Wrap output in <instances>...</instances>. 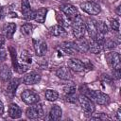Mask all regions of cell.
<instances>
[{
  "instance_id": "28",
  "label": "cell",
  "mask_w": 121,
  "mask_h": 121,
  "mask_svg": "<svg viewBox=\"0 0 121 121\" xmlns=\"http://www.w3.org/2000/svg\"><path fill=\"white\" fill-rule=\"evenodd\" d=\"M21 9H22L23 17L26 16L32 10L30 9V4H29L28 0H22V2H21Z\"/></svg>"
},
{
  "instance_id": "8",
  "label": "cell",
  "mask_w": 121,
  "mask_h": 121,
  "mask_svg": "<svg viewBox=\"0 0 121 121\" xmlns=\"http://www.w3.org/2000/svg\"><path fill=\"white\" fill-rule=\"evenodd\" d=\"M33 47L37 56H43L47 51V44L43 40H33Z\"/></svg>"
},
{
  "instance_id": "20",
  "label": "cell",
  "mask_w": 121,
  "mask_h": 121,
  "mask_svg": "<svg viewBox=\"0 0 121 121\" xmlns=\"http://www.w3.org/2000/svg\"><path fill=\"white\" fill-rule=\"evenodd\" d=\"M11 78V71L8 64H2L0 66V78L3 81H8Z\"/></svg>"
},
{
  "instance_id": "35",
  "label": "cell",
  "mask_w": 121,
  "mask_h": 121,
  "mask_svg": "<svg viewBox=\"0 0 121 121\" xmlns=\"http://www.w3.org/2000/svg\"><path fill=\"white\" fill-rule=\"evenodd\" d=\"M91 119H95V120H106V119H110V117L109 116H107L106 114H104V113H99V114H97V115H95V116H93V117H91Z\"/></svg>"
},
{
  "instance_id": "32",
  "label": "cell",
  "mask_w": 121,
  "mask_h": 121,
  "mask_svg": "<svg viewBox=\"0 0 121 121\" xmlns=\"http://www.w3.org/2000/svg\"><path fill=\"white\" fill-rule=\"evenodd\" d=\"M116 46V43L113 40H104L103 41V49H113Z\"/></svg>"
},
{
  "instance_id": "21",
  "label": "cell",
  "mask_w": 121,
  "mask_h": 121,
  "mask_svg": "<svg viewBox=\"0 0 121 121\" xmlns=\"http://www.w3.org/2000/svg\"><path fill=\"white\" fill-rule=\"evenodd\" d=\"M75 43V45H76V48L78 50V52H87L88 51V42L81 38V39H77Z\"/></svg>"
},
{
  "instance_id": "27",
  "label": "cell",
  "mask_w": 121,
  "mask_h": 121,
  "mask_svg": "<svg viewBox=\"0 0 121 121\" xmlns=\"http://www.w3.org/2000/svg\"><path fill=\"white\" fill-rule=\"evenodd\" d=\"M20 60L22 61V63H25V64L28 65V64H30L32 62V58H31L30 54L27 51L24 50L20 54Z\"/></svg>"
},
{
  "instance_id": "38",
  "label": "cell",
  "mask_w": 121,
  "mask_h": 121,
  "mask_svg": "<svg viewBox=\"0 0 121 121\" xmlns=\"http://www.w3.org/2000/svg\"><path fill=\"white\" fill-rule=\"evenodd\" d=\"M4 113V105H3V102L0 100V116Z\"/></svg>"
},
{
  "instance_id": "2",
  "label": "cell",
  "mask_w": 121,
  "mask_h": 121,
  "mask_svg": "<svg viewBox=\"0 0 121 121\" xmlns=\"http://www.w3.org/2000/svg\"><path fill=\"white\" fill-rule=\"evenodd\" d=\"M85 27H86V31L88 32V34L92 40H96L99 42H103L105 40L104 35L100 34L96 29L95 20H88L87 23L85 24Z\"/></svg>"
},
{
  "instance_id": "3",
  "label": "cell",
  "mask_w": 121,
  "mask_h": 121,
  "mask_svg": "<svg viewBox=\"0 0 121 121\" xmlns=\"http://www.w3.org/2000/svg\"><path fill=\"white\" fill-rule=\"evenodd\" d=\"M78 100L80 104V107L81 109L87 113V114H91L95 112V104L93 102V100H91L90 98H88L86 95H79L78 97Z\"/></svg>"
},
{
  "instance_id": "41",
  "label": "cell",
  "mask_w": 121,
  "mask_h": 121,
  "mask_svg": "<svg viewBox=\"0 0 121 121\" xmlns=\"http://www.w3.org/2000/svg\"><path fill=\"white\" fill-rule=\"evenodd\" d=\"M116 13H117L118 15H120V7L117 8V9H116Z\"/></svg>"
},
{
  "instance_id": "12",
  "label": "cell",
  "mask_w": 121,
  "mask_h": 121,
  "mask_svg": "<svg viewBox=\"0 0 121 121\" xmlns=\"http://www.w3.org/2000/svg\"><path fill=\"white\" fill-rule=\"evenodd\" d=\"M41 80V76L40 74H38L37 72H30L28 74H26L24 78H23V82L26 85H32V84H36Z\"/></svg>"
},
{
  "instance_id": "36",
  "label": "cell",
  "mask_w": 121,
  "mask_h": 121,
  "mask_svg": "<svg viewBox=\"0 0 121 121\" xmlns=\"http://www.w3.org/2000/svg\"><path fill=\"white\" fill-rule=\"evenodd\" d=\"M7 58V55H6V52L4 50H0V61L2 60H5Z\"/></svg>"
},
{
  "instance_id": "33",
  "label": "cell",
  "mask_w": 121,
  "mask_h": 121,
  "mask_svg": "<svg viewBox=\"0 0 121 121\" xmlns=\"http://www.w3.org/2000/svg\"><path fill=\"white\" fill-rule=\"evenodd\" d=\"M111 28L115 31H119V20L118 19H112L111 20Z\"/></svg>"
},
{
  "instance_id": "10",
  "label": "cell",
  "mask_w": 121,
  "mask_h": 121,
  "mask_svg": "<svg viewBox=\"0 0 121 121\" xmlns=\"http://www.w3.org/2000/svg\"><path fill=\"white\" fill-rule=\"evenodd\" d=\"M67 65L69 67V69L75 71V72H81L85 69V64L78 59H70L67 61Z\"/></svg>"
},
{
  "instance_id": "30",
  "label": "cell",
  "mask_w": 121,
  "mask_h": 121,
  "mask_svg": "<svg viewBox=\"0 0 121 121\" xmlns=\"http://www.w3.org/2000/svg\"><path fill=\"white\" fill-rule=\"evenodd\" d=\"M63 93L65 95H70L76 93V85L73 82H70L63 86Z\"/></svg>"
},
{
  "instance_id": "17",
  "label": "cell",
  "mask_w": 121,
  "mask_h": 121,
  "mask_svg": "<svg viewBox=\"0 0 121 121\" xmlns=\"http://www.w3.org/2000/svg\"><path fill=\"white\" fill-rule=\"evenodd\" d=\"M60 49L67 55H73L78 52L74 42H65L60 45Z\"/></svg>"
},
{
  "instance_id": "19",
  "label": "cell",
  "mask_w": 121,
  "mask_h": 121,
  "mask_svg": "<svg viewBox=\"0 0 121 121\" xmlns=\"http://www.w3.org/2000/svg\"><path fill=\"white\" fill-rule=\"evenodd\" d=\"M61 115H62V110H61V108L59 105H54L51 108V110H50V113H49L50 119L51 120H54V121H57V120H59V119L61 118Z\"/></svg>"
},
{
  "instance_id": "39",
  "label": "cell",
  "mask_w": 121,
  "mask_h": 121,
  "mask_svg": "<svg viewBox=\"0 0 121 121\" xmlns=\"http://www.w3.org/2000/svg\"><path fill=\"white\" fill-rule=\"evenodd\" d=\"M116 117H117V119H118V120H120V119H121V113H120V109H118V111H117V112H116Z\"/></svg>"
},
{
  "instance_id": "6",
  "label": "cell",
  "mask_w": 121,
  "mask_h": 121,
  "mask_svg": "<svg viewBox=\"0 0 121 121\" xmlns=\"http://www.w3.org/2000/svg\"><path fill=\"white\" fill-rule=\"evenodd\" d=\"M26 114L30 119H37L43 115V106L41 104H38V102H37V103L33 104V106H30L26 109Z\"/></svg>"
},
{
  "instance_id": "5",
  "label": "cell",
  "mask_w": 121,
  "mask_h": 121,
  "mask_svg": "<svg viewBox=\"0 0 121 121\" xmlns=\"http://www.w3.org/2000/svg\"><path fill=\"white\" fill-rule=\"evenodd\" d=\"M80 9L84 12H86L90 15H96L101 11L100 6L98 4H96L95 2H93V1H87V2L81 3Z\"/></svg>"
},
{
  "instance_id": "26",
  "label": "cell",
  "mask_w": 121,
  "mask_h": 121,
  "mask_svg": "<svg viewBox=\"0 0 121 121\" xmlns=\"http://www.w3.org/2000/svg\"><path fill=\"white\" fill-rule=\"evenodd\" d=\"M95 26H96L97 31H98L100 34H102V35L106 34V33L109 31L108 26H107L106 23L103 22V21H96V20H95Z\"/></svg>"
},
{
  "instance_id": "4",
  "label": "cell",
  "mask_w": 121,
  "mask_h": 121,
  "mask_svg": "<svg viewBox=\"0 0 121 121\" xmlns=\"http://www.w3.org/2000/svg\"><path fill=\"white\" fill-rule=\"evenodd\" d=\"M106 60L108 64L113 69V70H120L121 68V60H120V55L117 52H109L106 54Z\"/></svg>"
},
{
  "instance_id": "31",
  "label": "cell",
  "mask_w": 121,
  "mask_h": 121,
  "mask_svg": "<svg viewBox=\"0 0 121 121\" xmlns=\"http://www.w3.org/2000/svg\"><path fill=\"white\" fill-rule=\"evenodd\" d=\"M13 67L16 70V72H18L20 74H23V73H25V72H26L28 70V65L25 64V63H18V62H16L13 65Z\"/></svg>"
},
{
  "instance_id": "23",
  "label": "cell",
  "mask_w": 121,
  "mask_h": 121,
  "mask_svg": "<svg viewBox=\"0 0 121 121\" xmlns=\"http://www.w3.org/2000/svg\"><path fill=\"white\" fill-rule=\"evenodd\" d=\"M50 33L53 36L56 37H60V36H63L66 34V30L63 26H61L60 25H55L50 28Z\"/></svg>"
},
{
  "instance_id": "1",
  "label": "cell",
  "mask_w": 121,
  "mask_h": 121,
  "mask_svg": "<svg viewBox=\"0 0 121 121\" xmlns=\"http://www.w3.org/2000/svg\"><path fill=\"white\" fill-rule=\"evenodd\" d=\"M72 26H73V35L76 39H81L84 37L86 33L85 24L80 18V16H77L72 20Z\"/></svg>"
},
{
  "instance_id": "37",
  "label": "cell",
  "mask_w": 121,
  "mask_h": 121,
  "mask_svg": "<svg viewBox=\"0 0 121 121\" xmlns=\"http://www.w3.org/2000/svg\"><path fill=\"white\" fill-rule=\"evenodd\" d=\"M4 43H5V37L3 35H0V48L4 45Z\"/></svg>"
},
{
  "instance_id": "42",
  "label": "cell",
  "mask_w": 121,
  "mask_h": 121,
  "mask_svg": "<svg viewBox=\"0 0 121 121\" xmlns=\"http://www.w3.org/2000/svg\"><path fill=\"white\" fill-rule=\"evenodd\" d=\"M16 13H10V17H16Z\"/></svg>"
},
{
  "instance_id": "11",
  "label": "cell",
  "mask_w": 121,
  "mask_h": 121,
  "mask_svg": "<svg viewBox=\"0 0 121 121\" xmlns=\"http://www.w3.org/2000/svg\"><path fill=\"white\" fill-rule=\"evenodd\" d=\"M93 100H95L99 105H108L110 103V96L102 92L94 91Z\"/></svg>"
},
{
  "instance_id": "13",
  "label": "cell",
  "mask_w": 121,
  "mask_h": 121,
  "mask_svg": "<svg viewBox=\"0 0 121 121\" xmlns=\"http://www.w3.org/2000/svg\"><path fill=\"white\" fill-rule=\"evenodd\" d=\"M103 42H99L96 40H91L88 43V51L93 54H98L103 51Z\"/></svg>"
},
{
  "instance_id": "15",
  "label": "cell",
  "mask_w": 121,
  "mask_h": 121,
  "mask_svg": "<svg viewBox=\"0 0 121 121\" xmlns=\"http://www.w3.org/2000/svg\"><path fill=\"white\" fill-rule=\"evenodd\" d=\"M56 76L59 78L63 79V80H69L72 78V74L70 72V69L68 67H65V66H61V67L58 68L56 71Z\"/></svg>"
},
{
  "instance_id": "9",
  "label": "cell",
  "mask_w": 121,
  "mask_h": 121,
  "mask_svg": "<svg viewBox=\"0 0 121 121\" xmlns=\"http://www.w3.org/2000/svg\"><path fill=\"white\" fill-rule=\"evenodd\" d=\"M60 10L67 16V17H69L70 19H74V18H76L77 16H78L79 14H78V9H77V8L76 7H74V6H72V5H70V4H64V5H62V6H60Z\"/></svg>"
},
{
  "instance_id": "24",
  "label": "cell",
  "mask_w": 121,
  "mask_h": 121,
  "mask_svg": "<svg viewBox=\"0 0 121 121\" xmlns=\"http://www.w3.org/2000/svg\"><path fill=\"white\" fill-rule=\"evenodd\" d=\"M46 12H47V9L45 8H42L40 9H38L36 11V15H35V18L34 20L40 24H43L45 20V15H46Z\"/></svg>"
},
{
  "instance_id": "40",
  "label": "cell",
  "mask_w": 121,
  "mask_h": 121,
  "mask_svg": "<svg viewBox=\"0 0 121 121\" xmlns=\"http://www.w3.org/2000/svg\"><path fill=\"white\" fill-rule=\"evenodd\" d=\"M3 15H4V9L2 7H0V19L3 17Z\"/></svg>"
},
{
  "instance_id": "34",
  "label": "cell",
  "mask_w": 121,
  "mask_h": 121,
  "mask_svg": "<svg viewBox=\"0 0 121 121\" xmlns=\"http://www.w3.org/2000/svg\"><path fill=\"white\" fill-rule=\"evenodd\" d=\"M65 97H66V100L68 102H71V103H76L77 100H78V97L76 95V94H70V95H65Z\"/></svg>"
},
{
  "instance_id": "14",
  "label": "cell",
  "mask_w": 121,
  "mask_h": 121,
  "mask_svg": "<svg viewBox=\"0 0 121 121\" xmlns=\"http://www.w3.org/2000/svg\"><path fill=\"white\" fill-rule=\"evenodd\" d=\"M20 79L19 78H12L11 80L9 81L8 85H7V88H6V92H7V95L12 98L15 95V92H16V89L17 87L19 86V83H20Z\"/></svg>"
},
{
  "instance_id": "7",
  "label": "cell",
  "mask_w": 121,
  "mask_h": 121,
  "mask_svg": "<svg viewBox=\"0 0 121 121\" xmlns=\"http://www.w3.org/2000/svg\"><path fill=\"white\" fill-rule=\"evenodd\" d=\"M21 98L27 105H33V104L37 103L40 99L39 95L37 93H35L33 90H25L21 94Z\"/></svg>"
},
{
  "instance_id": "25",
  "label": "cell",
  "mask_w": 121,
  "mask_h": 121,
  "mask_svg": "<svg viewBox=\"0 0 121 121\" xmlns=\"http://www.w3.org/2000/svg\"><path fill=\"white\" fill-rule=\"evenodd\" d=\"M44 97H45L46 100L53 102V101H55V100L58 99V97H59V93H58L57 91H55V90H50V89H48V90H46V91L44 92Z\"/></svg>"
},
{
  "instance_id": "29",
  "label": "cell",
  "mask_w": 121,
  "mask_h": 121,
  "mask_svg": "<svg viewBox=\"0 0 121 121\" xmlns=\"http://www.w3.org/2000/svg\"><path fill=\"white\" fill-rule=\"evenodd\" d=\"M33 28H34V26H33L32 24L27 23V24H24V25L21 26L20 30H21V32H22L24 35H29V34L32 32Z\"/></svg>"
},
{
  "instance_id": "22",
  "label": "cell",
  "mask_w": 121,
  "mask_h": 121,
  "mask_svg": "<svg viewBox=\"0 0 121 121\" xmlns=\"http://www.w3.org/2000/svg\"><path fill=\"white\" fill-rule=\"evenodd\" d=\"M15 30H16V25L14 23H9V24L6 25L5 27H4L5 37L8 38V39H11L13 34L15 33Z\"/></svg>"
},
{
  "instance_id": "18",
  "label": "cell",
  "mask_w": 121,
  "mask_h": 121,
  "mask_svg": "<svg viewBox=\"0 0 121 121\" xmlns=\"http://www.w3.org/2000/svg\"><path fill=\"white\" fill-rule=\"evenodd\" d=\"M57 21L59 23V25H60L63 27H67V26H72V19H70L69 17H67L63 12L57 13Z\"/></svg>"
},
{
  "instance_id": "16",
  "label": "cell",
  "mask_w": 121,
  "mask_h": 121,
  "mask_svg": "<svg viewBox=\"0 0 121 121\" xmlns=\"http://www.w3.org/2000/svg\"><path fill=\"white\" fill-rule=\"evenodd\" d=\"M9 115L10 118L12 119H17V118H20L22 116V110L21 108L15 104V103H11L9 106Z\"/></svg>"
}]
</instances>
